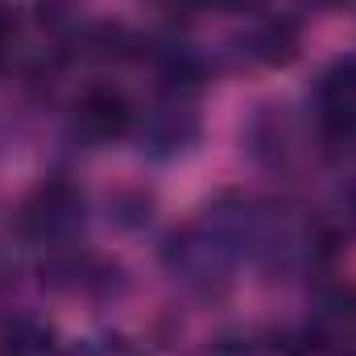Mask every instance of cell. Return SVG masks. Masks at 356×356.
Returning <instances> with one entry per match:
<instances>
[{
	"label": "cell",
	"mask_w": 356,
	"mask_h": 356,
	"mask_svg": "<svg viewBox=\"0 0 356 356\" xmlns=\"http://www.w3.org/2000/svg\"><path fill=\"white\" fill-rule=\"evenodd\" d=\"M129 124H133L129 99H124L116 88H108V83L88 88L79 99H75V108H71V129H75V137H83V141H91V145H104V141L124 137Z\"/></svg>",
	"instance_id": "4"
},
{
	"label": "cell",
	"mask_w": 356,
	"mask_h": 356,
	"mask_svg": "<svg viewBox=\"0 0 356 356\" xmlns=\"http://www.w3.org/2000/svg\"><path fill=\"white\" fill-rule=\"evenodd\" d=\"M8 38H13V17H8V8L0 4V63H4V50H8Z\"/></svg>",
	"instance_id": "12"
},
{
	"label": "cell",
	"mask_w": 356,
	"mask_h": 356,
	"mask_svg": "<svg viewBox=\"0 0 356 356\" xmlns=\"http://www.w3.org/2000/svg\"><path fill=\"white\" fill-rule=\"evenodd\" d=\"M319 353L332 356H356V290L340 286V290H327L319 302H315V315H311V336H307Z\"/></svg>",
	"instance_id": "5"
},
{
	"label": "cell",
	"mask_w": 356,
	"mask_h": 356,
	"mask_svg": "<svg viewBox=\"0 0 356 356\" xmlns=\"http://www.w3.org/2000/svg\"><path fill=\"white\" fill-rule=\"evenodd\" d=\"M315 112H319V129L332 141L356 137V58H340L319 75Z\"/></svg>",
	"instance_id": "3"
},
{
	"label": "cell",
	"mask_w": 356,
	"mask_h": 356,
	"mask_svg": "<svg viewBox=\"0 0 356 356\" xmlns=\"http://www.w3.org/2000/svg\"><path fill=\"white\" fill-rule=\"evenodd\" d=\"M203 356H257V348H253L249 340H232V336H224V340H216Z\"/></svg>",
	"instance_id": "10"
},
{
	"label": "cell",
	"mask_w": 356,
	"mask_h": 356,
	"mask_svg": "<svg viewBox=\"0 0 356 356\" xmlns=\"http://www.w3.org/2000/svg\"><path fill=\"white\" fill-rule=\"evenodd\" d=\"M13 294H17V269L0 257V327L13 319V315H8V307H13Z\"/></svg>",
	"instance_id": "9"
},
{
	"label": "cell",
	"mask_w": 356,
	"mask_h": 356,
	"mask_svg": "<svg viewBox=\"0 0 356 356\" xmlns=\"http://www.w3.org/2000/svg\"><path fill=\"white\" fill-rule=\"evenodd\" d=\"M199 4H211L220 13H257L266 0H199Z\"/></svg>",
	"instance_id": "11"
},
{
	"label": "cell",
	"mask_w": 356,
	"mask_h": 356,
	"mask_svg": "<svg viewBox=\"0 0 356 356\" xmlns=\"http://www.w3.org/2000/svg\"><path fill=\"white\" fill-rule=\"evenodd\" d=\"M253 54L261 63H290L298 54V29L290 21H269L253 38Z\"/></svg>",
	"instance_id": "7"
},
{
	"label": "cell",
	"mask_w": 356,
	"mask_h": 356,
	"mask_svg": "<svg viewBox=\"0 0 356 356\" xmlns=\"http://www.w3.org/2000/svg\"><path fill=\"white\" fill-rule=\"evenodd\" d=\"M83 220H88V203H83L79 186H71L63 178H50L21 203L17 228H21L25 241L54 249V245H71L83 232Z\"/></svg>",
	"instance_id": "2"
},
{
	"label": "cell",
	"mask_w": 356,
	"mask_h": 356,
	"mask_svg": "<svg viewBox=\"0 0 356 356\" xmlns=\"http://www.w3.org/2000/svg\"><path fill=\"white\" fill-rule=\"evenodd\" d=\"M236 257H241L236 241H232L220 224H211L207 216H203L199 224L175 232L170 245H166V269H170L175 277H182L186 286H195V290L224 286Z\"/></svg>",
	"instance_id": "1"
},
{
	"label": "cell",
	"mask_w": 356,
	"mask_h": 356,
	"mask_svg": "<svg viewBox=\"0 0 356 356\" xmlns=\"http://www.w3.org/2000/svg\"><path fill=\"white\" fill-rule=\"evenodd\" d=\"M58 332L46 323V319H8L0 327V356H58Z\"/></svg>",
	"instance_id": "6"
},
{
	"label": "cell",
	"mask_w": 356,
	"mask_h": 356,
	"mask_svg": "<svg viewBox=\"0 0 356 356\" xmlns=\"http://www.w3.org/2000/svg\"><path fill=\"white\" fill-rule=\"evenodd\" d=\"M195 137V116L182 108H158L149 120V141L162 149H182V141Z\"/></svg>",
	"instance_id": "8"
}]
</instances>
